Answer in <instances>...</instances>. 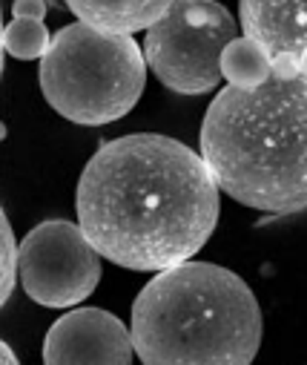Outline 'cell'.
<instances>
[{"mask_svg":"<svg viewBox=\"0 0 307 365\" xmlns=\"http://www.w3.org/2000/svg\"><path fill=\"white\" fill-rule=\"evenodd\" d=\"M78 225L89 245L127 270L189 262L216 230L219 185L187 144L138 133L100 144L78 181Z\"/></svg>","mask_w":307,"mask_h":365,"instance_id":"obj_1","label":"cell"},{"mask_svg":"<svg viewBox=\"0 0 307 365\" xmlns=\"http://www.w3.org/2000/svg\"><path fill=\"white\" fill-rule=\"evenodd\" d=\"M201 158L219 190L244 207L307 210V81L224 86L201 124Z\"/></svg>","mask_w":307,"mask_h":365,"instance_id":"obj_2","label":"cell"},{"mask_svg":"<svg viewBox=\"0 0 307 365\" xmlns=\"http://www.w3.org/2000/svg\"><path fill=\"white\" fill-rule=\"evenodd\" d=\"M130 334L144 365H250L261 345V308L239 273L184 262L141 288Z\"/></svg>","mask_w":307,"mask_h":365,"instance_id":"obj_3","label":"cell"},{"mask_svg":"<svg viewBox=\"0 0 307 365\" xmlns=\"http://www.w3.org/2000/svg\"><path fill=\"white\" fill-rule=\"evenodd\" d=\"M147 83V58L127 35L69 24L41 61V93L72 124L100 127L124 118Z\"/></svg>","mask_w":307,"mask_h":365,"instance_id":"obj_4","label":"cell"},{"mask_svg":"<svg viewBox=\"0 0 307 365\" xmlns=\"http://www.w3.org/2000/svg\"><path fill=\"white\" fill-rule=\"evenodd\" d=\"M236 21L222 4L181 0L147 32L144 58L178 96H201L222 83V55L236 41Z\"/></svg>","mask_w":307,"mask_h":365,"instance_id":"obj_5","label":"cell"},{"mask_svg":"<svg viewBox=\"0 0 307 365\" xmlns=\"http://www.w3.org/2000/svg\"><path fill=\"white\" fill-rule=\"evenodd\" d=\"M100 282V253L80 225L41 222L21 242V285L43 308H72Z\"/></svg>","mask_w":307,"mask_h":365,"instance_id":"obj_6","label":"cell"},{"mask_svg":"<svg viewBox=\"0 0 307 365\" xmlns=\"http://www.w3.org/2000/svg\"><path fill=\"white\" fill-rule=\"evenodd\" d=\"M132 334L100 308L63 314L43 336V365H132Z\"/></svg>","mask_w":307,"mask_h":365,"instance_id":"obj_7","label":"cell"},{"mask_svg":"<svg viewBox=\"0 0 307 365\" xmlns=\"http://www.w3.org/2000/svg\"><path fill=\"white\" fill-rule=\"evenodd\" d=\"M239 21L244 38L264 46L270 58H301L307 49V4H241Z\"/></svg>","mask_w":307,"mask_h":365,"instance_id":"obj_8","label":"cell"},{"mask_svg":"<svg viewBox=\"0 0 307 365\" xmlns=\"http://www.w3.org/2000/svg\"><path fill=\"white\" fill-rule=\"evenodd\" d=\"M170 4H69V12L80 24L107 32V35H132L138 29H152Z\"/></svg>","mask_w":307,"mask_h":365,"instance_id":"obj_9","label":"cell"},{"mask_svg":"<svg viewBox=\"0 0 307 365\" xmlns=\"http://www.w3.org/2000/svg\"><path fill=\"white\" fill-rule=\"evenodd\" d=\"M222 75L230 86L256 89L273 78V58L250 38H236L222 55Z\"/></svg>","mask_w":307,"mask_h":365,"instance_id":"obj_10","label":"cell"},{"mask_svg":"<svg viewBox=\"0 0 307 365\" xmlns=\"http://www.w3.org/2000/svg\"><path fill=\"white\" fill-rule=\"evenodd\" d=\"M49 46H52V38H49V29L43 26V21L12 18L4 29V49L18 61H35V58L43 61Z\"/></svg>","mask_w":307,"mask_h":365,"instance_id":"obj_11","label":"cell"},{"mask_svg":"<svg viewBox=\"0 0 307 365\" xmlns=\"http://www.w3.org/2000/svg\"><path fill=\"white\" fill-rule=\"evenodd\" d=\"M21 279V245L15 239L12 222L0 219V299L9 302L15 285Z\"/></svg>","mask_w":307,"mask_h":365,"instance_id":"obj_12","label":"cell"},{"mask_svg":"<svg viewBox=\"0 0 307 365\" xmlns=\"http://www.w3.org/2000/svg\"><path fill=\"white\" fill-rule=\"evenodd\" d=\"M12 15L21 21H43L46 18V4L43 0H18L12 6Z\"/></svg>","mask_w":307,"mask_h":365,"instance_id":"obj_13","label":"cell"},{"mask_svg":"<svg viewBox=\"0 0 307 365\" xmlns=\"http://www.w3.org/2000/svg\"><path fill=\"white\" fill-rule=\"evenodd\" d=\"M0 365H21L18 362V356H15V351L4 342V345H0Z\"/></svg>","mask_w":307,"mask_h":365,"instance_id":"obj_14","label":"cell"},{"mask_svg":"<svg viewBox=\"0 0 307 365\" xmlns=\"http://www.w3.org/2000/svg\"><path fill=\"white\" fill-rule=\"evenodd\" d=\"M298 66H301V78L307 81V49L301 52V58H298Z\"/></svg>","mask_w":307,"mask_h":365,"instance_id":"obj_15","label":"cell"}]
</instances>
